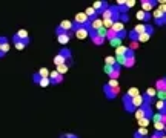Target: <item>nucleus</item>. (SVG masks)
<instances>
[{"label": "nucleus", "instance_id": "f257e3e1", "mask_svg": "<svg viewBox=\"0 0 166 138\" xmlns=\"http://www.w3.org/2000/svg\"><path fill=\"white\" fill-rule=\"evenodd\" d=\"M151 15H152L157 26H165V23H166V5H160L159 8H154Z\"/></svg>", "mask_w": 166, "mask_h": 138}, {"label": "nucleus", "instance_id": "f03ea898", "mask_svg": "<svg viewBox=\"0 0 166 138\" xmlns=\"http://www.w3.org/2000/svg\"><path fill=\"white\" fill-rule=\"evenodd\" d=\"M101 89H103L105 98H106V100H109V101L115 100V98L118 97V94H120V86H118V88H111V86L108 85V83H105V85L101 86Z\"/></svg>", "mask_w": 166, "mask_h": 138}, {"label": "nucleus", "instance_id": "7ed1b4c3", "mask_svg": "<svg viewBox=\"0 0 166 138\" xmlns=\"http://www.w3.org/2000/svg\"><path fill=\"white\" fill-rule=\"evenodd\" d=\"M71 29H72V20H62L57 26H55L54 32H55V35H60L63 32H69Z\"/></svg>", "mask_w": 166, "mask_h": 138}, {"label": "nucleus", "instance_id": "20e7f679", "mask_svg": "<svg viewBox=\"0 0 166 138\" xmlns=\"http://www.w3.org/2000/svg\"><path fill=\"white\" fill-rule=\"evenodd\" d=\"M91 8L95 11L97 15H101V14H103L106 9L109 8V3L106 2V0H97V2H94V5H92Z\"/></svg>", "mask_w": 166, "mask_h": 138}, {"label": "nucleus", "instance_id": "39448f33", "mask_svg": "<svg viewBox=\"0 0 166 138\" xmlns=\"http://www.w3.org/2000/svg\"><path fill=\"white\" fill-rule=\"evenodd\" d=\"M48 78H49V86H59V85H62L63 80H65V77H63V75H60V74H57L55 71L49 72Z\"/></svg>", "mask_w": 166, "mask_h": 138}, {"label": "nucleus", "instance_id": "423d86ee", "mask_svg": "<svg viewBox=\"0 0 166 138\" xmlns=\"http://www.w3.org/2000/svg\"><path fill=\"white\" fill-rule=\"evenodd\" d=\"M140 5H142V11L152 12V9L157 8V5H159V0H142Z\"/></svg>", "mask_w": 166, "mask_h": 138}, {"label": "nucleus", "instance_id": "0eeeda50", "mask_svg": "<svg viewBox=\"0 0 166 138\" xmlns=\"http://www.w3.org/2000/svg\"><path fill=\"white\" fill-rule=\"evenodd\" d=\"M88 37H89V40L94 43L95 46H101L106 40H105V37H101V35H98L97 34V31H91L89 29V32H88Z\"/></svg>", "mask_w": 166, "mask_h": 138}, {"label": "nucleus", "instance_id": "6e6552de", "mask_svg": "<svg viewBox=\"0 0 166 138\" xmlns=\"http://www.w3.org/2000/svg\"><path fill=\"white\" fill-rule=\"evenodd\" d=\"M122 103H123V109L126 114H134V107H132V103H131V97H128L126 94L122 95Z\"/></svg>", "mask_w": 166, "mask_h": 138}, {"label": "nucleus", "instance_id": "1a4fd4ad", "mask_svg": "<svg viewBox=\"0 0 166 138\" xmlns=\"http://www.w3.org/2000/svg\"><path fill=\"white\" fill-rule=\"evenodd\" d=\"M59 54L65 57V60H66V64H68L69 68L74 64V61H72V51H71L69 48H60Z\"/></svg>", "mask_w": 166, "mask_h": 138}, {"label": "nucleus", "instance_id": "9d476101", "mask_svg": "<svg viewBox=\"0 0 166 138\" xmlns=\"http://www.w3.org/2000/svg\"><path fill=\"white\" fill-rule=\"evenodd\" d=\"M74 39V32L72 31H69V32H63V34H60V35H57V42L60 43V45H68L71 40Z\"/></svg>", "mask_w": 166, "mask_h": 138}, {"label": "nucleus", "instance_id": "9b49d317", "mask_svg": "<svg viewBox=\"0 0 166 138\" xmlns=\"http://www.w3.org/2000/svg\"><path fill=\"white\" fill-rule=\"evenodd\" d=\"M120 74H122V64L115 63V64H112V69L108 74V77H109V80H118Z\"/></svg>", "mask_w": 166, "mask_h": 138}, {"label": "nucleus", "instance_id": "f8f14e48", "mask_svg": "<svg viewBox=\"0 0 166 138\" xmlns=\"http://www.w3.org/2000/svg\"><path fill=\"white\" fill-rule=\"evenodd\" d=\"M155 109L159 114L166 115V100H155Z\"/></svg>", "mask_w": 166, "mask_h": 138}, {"label": "nucleus", "instance_id": "ddd939ff", "mask_svg": "<svg viewBox=\"0 0 166 138\" xmlns=\"http://www.w3.org/2000/svg\"><path fill=\"white\" fill-rule=\"evenodd\" d=\"M100 28H103V22H101L100 17H97L95 20H91L89 22V29L91 31H98Z\"/></svg>", "mask_w": 166, "mask_h": 138}, {"label": "nucleus", "instance_id": "4468645a", "mask_svg": "<svg viewBox=\"0 0 166 138\" xmlns=\"http://www.w3.org/2000/svg\"><path fill=\"white\" fill-rule=\"evenodd\" d=\"M154 89L155 91H166V78L165 77H160L159 80H155Z\"/></svg>", "mask_w": 166, "mask_h": 138}, {"label": "nucleus", "instance_id": "2eb2a0df", "mask_svg": "<svg viewBox=\"0 0 166 138\" xmlns=\"http://www.w3.org/2000/svg\"><path fill=\"white\" fill-rule=\"evenodd\" d=\"M148 137H149L148 135V129H145V127H138L132 134V138H148Z\"/></svg>", "mask_w": 166, "mask_h": 138}, {"label": "nucleus", "instance_id": "dca6fc26", "mask_svg": "<svg viewBox=\"0 0 166 138\" xmlns=\"http://www.w3.org/2000/svg\"><path fill=\"white\" fill-rule=\"evenodd\" d=\"M131 103H132V107H134V109H138V107H140V106L143 104V97H142V94L132 97V98H131Z\"/></svg>", "mask_w": 166, "mask_h": 138}, {"label": "nucleus", "instance_id": "f3484780", "mask_svg": "<svg viewBox=\"0 0 166 138\" xmlns=\"http://www.w3.org/2000/svg\"><path fill=\"white\" fill-rule=\"evenodd\" d=\"M88 29H85V28H80V29H77L76 32H74V37H77L79 40H83V39H86L88 37Z\"/></svg>", "mask_w": 166, "mask_h": 138}, {"label": "nucleus", "instance_id": "a211bd4d", "mask_svg": "<svg viewBox=\"0 0 166 138\" xmlns=\"http://www.w3.org/2000/svg\"><path fill=\"white\" fill-rule=\"evenodd\" d=\"M151 121H152V123H166V115H162V114H159V112H154Z\"/></svg>", "mask_w": 166, "mask_h": 138}, {"label": "nucleus", "instance_id": "6ab92c4d", "mask_svg": "<svg viewBox=\"0 0 166 138\" xmlns=\"http://www.w3.org/2000/svg\"><path fill=\"white\" fill-rule=\"evenodd\" d=\"M111 31L115 32V35H117V34H120L122 31H125V25H123V23H120V22H115L112 26H111Z\"/></svg>", "mask_w": 166, "mask_h": 138}, {"label": "nucleus", "instance_id": "aec40b11", "mask_svg": "<svg viewBox=\"0 0 166 138\" xmlns=\"http://www.w3.org/2000/svg\"><path fill=\"white\" fill-rule=\"evenodd\" d=\"M132 31H134L135 34H138V35H142V34L146 32V25H145V23H138V25H135V26L132 28Z\"/></svg>", "mask_w": 166, "mask_h": 138}, {"label": "nucleus", "instance_id": "412c9836", "mask_svg": "<svg viewBox=\"0 0 166 138\" xmlns=\"http://www.w3.org/2000/svg\"><path fill=\"white\" fill-rule=\"evenodd\" d=\"M69 71V66L66 63H63V64H59V66H55V72L57 74H60V75H65V74H66Z\"/></svg>", "mask_w": 166, "mask_h": 138}, {"label": "nucleus", "instance_id": "4be33fe9", "mask_svg": "<svg viewBox=\"0 0 166 138\" xmlns=\"http://www.w3.org/2000/svg\"><path fill=\"white\" fill-rule=\"evenodd\" d=\"M128 51V46H118V48H115V57H125V54Z\"/></svg>", "mask_w": 166, "mask_h": 138}, {"label": "nucleus", "instance_id": "5701e85b", "mask_svg": "<svg viewBox=\"0 0 166 138\" xmlns=\"http://www.w3.org/2000/svg\"><path fill=\"white\" fill-rule=\"evenodd\" d=\"M15 35L18 37L20 40H25V39H29V34H28V31L26 29H18L17 32H15Z\"/></svg>", "mask_w": 166, "mask_h": 138}, {"label": "nucleus", "instance_id": "b1692460", "mask_svg": "<svg viewBox=\"0 0 166 138\" xmlns=\"http://www.w3.org/2000/svg\"><path fill=\"white\" fill-rule=\"evenodd\" d=\"M54 64H55V66H59V64H63V63H66V60H65V57H63V55H60L59 52H57V55H55V57H54Z\"/></svg>", "mask_w": 166, "mask_h": 138}, {"label": "nucleus", "instance_id": "393cba45", "mask_svg": "<svg viewBox=\"0 0 166 138\" xmlns=\"http://www.w3.org/2000/svg\"><path fill=\"white\" fill-rule=\"evenodd\" d=\"M155 132H166V123H154Z\"/></svg>", "mask_w": 166, "mask_h": 138}, {"label": "nucleus", "instance_id": "a878e982", "mask_svg": "<svg viewBox=\"0 0 166 138\" xmlns=\"http://www.w3.org/2000/svg\"><path fill=\"white\" fill-rule=\"evenodd\" d=\"M134 64H135V57L134 58H125L123 63H122V66H126V68H134Z\"/></svg>", "mask_w": 166, "mask_h": 138}, {"label": "nucleus", "instance_id": "bb28decb", "mask_svg": "<svg viewBox=\"0 0 166 138\" xmlns=\"http://www.w3.org/2000/svg\"><path fill=\"white\" fill-rule=\"evenodd\" d=\"M143 94H145L146 97H149V98H152V100L155 101V89H154V88H148V89L143 92Z\"/></svg>", "mask_w": 166, "mask_h": 138}, {"label": "nucleus", "instance_id": "cd10ccee", "mask_svg": "<svg viewBox=\"0 0 166 138\" xmlns=\"http://www.w3.org/2000/svg\"><path fill=\"white\" fill-rule=\"evenodd\" d=\"M134 115H135V118H137V121H138V120H142V118H145V112H143V109H142V107L135 109V110H134Z\"/></svg>", "mask_w": 166, "mask_h": 138}, {"label": "nucleus", "instance_id": "c85d7f7f", "mask_svg": "<svg viewBox=\"0 0 166 138\" xmlns=\"http://www.w3.org/2000/svg\"><path fill=\"white\" fill-rule=\"evenodd\" d=\"M138 94H140V91H138L137 88H131V89H128V92H126V95L128 97H135V95H138Z\"/></svg>", "mask_w": 166, "mask_h": 138}, {"label": "nucleus", "instance_id": "c756f323", "mask_svg": "<svg viewBox=\"0 0 166 138\" xmlns=\"http://www.w3.org/2000/svg\"><path fill=\"white\" fill-rule=\"evenodd\" d=\"M8 51H9V42H5V43L0 45V52H2L3 55H6Z\"/></svg>", "mask_w": 166, "mask_h": 138}, {"label": "nucleus", "instance_id": "7c9ffc66", "mask_svg": "<svg viewBox=\"0 0 166 138\" xmlns=\"http://www.w3.org/2000/svg\"><path fill=\"white\" fill-rule=\"evenodd\" d=\"M37 86H40V88H46V86H49V78H48V77H42Z\"/></svg>", "mask_w": 166, "mask_h": 138}, {"label": "nucleus", "instance_id": "2f4dec72", "mask_svg": "<svg viewBox=\"0 0 166 138\" xmlns=\"http://www.w3.org/2000/svg\"><path fill=\"white\" fill-rule=\"evenodd\" d=\"M149 39H151V35H148V34H142V35H138L137 43H138V45H140V43H146Z\"/></svg>", "mask_w": 166, "mask_h": 138}, {"label": "nucleus", "instance_id": "473e14b6", "mask_svg": "<svg viewBox=\"0 0 166 138\" xmlns=\"http://www.w3.org/2000/svg\"><path fill=\"white\" fill-rule=\"evenodd\" d=\"M111 46H114V48H118V46H122V40L118 39V37H114L112 40H109Z\"/></svg>", "mask_w": 166, "mask_h": 138}, {"label": "nucleus", "instance_id": "72a5a7b5", "mask_svg": "<svg viewBox=\"0 0 166 138\" xmlns=\"http://www.w3.org/2000/svg\"><path fill=\"white\" fill-rule=\"evenodd\" d=\"M126 37H128V39L131 40V42H137V40H138V34H135V32H134L132 29L128 32V35H126Z\"/></svg>", "mask_w": 166, "mask_h": 138}, {"label": "nucleus", "instance_id": "f704fd0d", "mask_svg": "<svg viewBox=\"0 0 166 138\" xmlns=\"http://www.w3.org/2000/svg\"><path fill=\"white\" fill-rule=\"evenodd\" d=\"M149 123H151V120H148V118H142V120H138V126L140 127H148L149 126Z\"/></svg>", "mask_w": 166, "mask_h": 138}, {"label": "nucleus", "instance_id": "c9c22d12", "mask_svg": "<svg viewBox=\"0 0 166 138\" xmlns=\"http://www.w3.org/2000/svg\"><path fill=\"white\" fill-rule=\"evenodd\" d=\"M115 57H112V55H108V57L105 58V64H109V66H112V64H115Z\"/></svg>", "mask_w": 166, "mask_h": 138}, {"label": "nucleus", "instance_id": "e433bc0d", "mask_svg": "<svg viewBox=\"0 0 166 138\" xmlns=\"http://www.w3.org/2000/svg\"><path fill=\"white\" fill-rule=\"evenodd\" d=\"M155 97L159 100H166V91H155Z\"/></svg>", "mask_w": 166, "mask_h": 138}, {"label": "nucleus", "instance_id": "4c0bfd02", "mask_svg": "<svg viewBox=\"0 0 166 138\" xmlns=\"http://www.w3.org/2000/svg\"><path fill=\"white\" fill-rule=\"evenodd\" d=\"M37 74H39L40 77H48L49 75V71L46 69V68H40L39 71H37Z\"/></svg>", "mask_w": 166, "mask_h": 138}, {"label": "nucleus", "instance_id": "58836bf2", "mask_svg": "<svg viewBox=\"0 0 166 138\" xmlns=\"http://www.w3.org/2000/svg\"><path fill=\"white\" fill-rule=\"evenodd\" d=\"M31 78H32V83H34V85H39V81H40V78H42V77H40L37 72H34Z\"/></svg>", "mask_w": 166, "mask_h": 138}, {"label": "nucleus", "instance_id": "ea45409f", "mask_svg": "<svg viewBox=\"0 0 166 138\" xmlns=\"http://www.w3.org/2000/svg\"><path fill=\"white\" fill-rule=\"evenodd\" d=\"M59 138H79V135H76V134H62Z\"/></svg>", "mask_w": 166, "mask_h": 138}, {"label": "nucleus", "instance_id": "a19ab883", "mask_svg": "<svg viewBox=\"0 0 166 138\" xmlns=\"http://www.w3.org/2000/svg\"><path fill=\"white\" fill-rule=\"evenodd\" d=\"M134 5H135V0H125V6H126L128 9H131Z\"/></svg>", "mask_w": 166, "mask_h": 138}, {"label": "nucleus", "instance_id": "79ce46f5", "mask_svg": "<svg viewBox=\"0 0 166 138\" xmlns=\"http://www.w3.org/2000/svg\"><path fill=\"white\" fill-rule=\"evenodd\" d=\"M151 18H152L151 12H145V18H143V23H149V22H151Z\"/></svg>", "mask_w": 166, "mask_h": 138}, {"label": "nucleus", "instance_id": "37998d69", "mask_svg": "<svg viewBox=\"0 0 166 138\" xmlns=\"http://www.w3.org/2000/svg\"><path fill=\"white\" fill-rule=\"evenodd\" d=\"M137 20H140V22H143V18H145V11H137Z\"/></svg>", "mask_w": 166, "mask_h": 138}, {"label": "nucleus", "instance_id": "c03bdc74", "mask_svg": "<svg viewBox=\"0 0 166 138\" xmlns=\"http://www.w3.org/2000/svg\"><path fill=\"white\" fill-rule=\"evenodd\" d=\"M108 85H109L111 88H118V80H109Z\"/></svg>", "mask_w": 166, "mask_h": 138}, {"label": "nucleus", "instance_id": "a18cd8bd", "mask_svg": "<svg viewBox=\"0 0 166 138\" xmlns=\"http://www.w3.org/2000/svg\"><path fill=\"white\" fill-rule=\"evenodd\" d=\"M128 48H129V49H132V51L135 52V49L138 48V43H137V42H131V45H129Z\"/></svg>", "mask_w": 166, "mask_h": 138}, {"label": "nucleus", "instance_id": "49530a36", "mask_svg": "<svg viewBox=\"0 0 166 138\" xmlns=\"http://www.w3.org/2000/svg\"><path fill=\"white\" fill-rule=\"evenodd\" d=\"M160 138H166V137H165V135H163V137H160Z\"/></svg>", "mask_w": 166, "mask_h": 138}]
</instances>
